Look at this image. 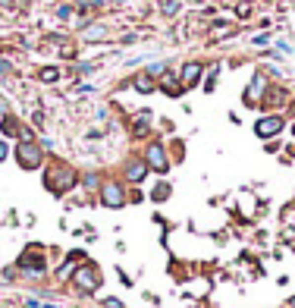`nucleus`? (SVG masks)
<instances>
[{
    "label": "nucleus",
    "instance_id": "nucleus-1",
    "mask_svg": "<svg viewBox=\"0 0 295 308\" xmlns=\"http://www.w3.org/2000/svg\"><path fill=\"white\" fill-rule=\"evenodd\" d=\"M44 186H47L54 195H63L69 186H75V173H73L69 167H54L50 173H44Z\"/></svg>",
    "mask_w": 295,
    "mask_h": 308
},
{
    "label": "nucleus",
    "instance_id": "nucleus-2",
    "mask_svg": "<svg viewBox=\"0 0 295 308\" xmlns=\"http://www.w3.org/2000/svg\"><path fill=\"white\" fill-rule=\"evenodd\" d=\"M16 157H19V167L22 170H38L41 167V148L32 142H22L19 148H16Z\"/></svg>",
    "mask_w": 295,
    "mask_h": 308
},
{
    "label": "nucleus",
    "instance_id": "nucleus-3",
    "mask_svg": "<svg viewBox=\"0 0 295 308\" xmlns=\"http://www.w3.org/2000/svg\"><path fill=\"white\" fill-rule=\"evenodd\" d=\"M145 164L151 167V170H157V173H167V170H170V160H167V151H163V145H157V142L148 145Z\"/></svg>",
    "mask_w": 295,
    "mask_h": 308
},
{
    "label": "nucleus",
    "instance_id": "nucleus-4",
    "mask_svg": "<svg viewBox=\"0 0 295 308\" xmlns=\"http://www.w3.org/2000/svg\"><path fill=\"white\" fill-rule=\"evenodd\" d=\"M73 283L75 286H82L85 293H91L94 286L101 283V273L91 268V264H85V268H79V270H73Z\"/></svg>",
    "mask_w": 295,
    "mask_h": 308
},
{
    "label": "nucleus",
    "instance_id": "nucleus-5",
    "mask_svg": "<svg viewBox=\"0 0 295 308\" xmlns=\"http://www.w3.org/2000/svg\"><path fill=\"white\" fill-rule=\"evenodd\" d=\"M101 201L107 204V208H123V201H126L123 186H119V183H107V186L101 189Z\"/></svg>",
    "mask_w": 295,
    "mask_h": 308
},
{
    "label": "nucleus",
    "instance_id": "nucleus-6",
    "mask_svg": "<svg viewBox=\"0 0 295 308\" xmlns=\"http://www.w3.org/2000/svg\"><path fill=\"white\" fill-rule=\"evenodd\" d=\"M283 129V119L280 116H264V119H258L255 123V132L261 135V139H270V135H276Z\"/></svg>",
    "mask_w": 295,
    "mask_h": 308
},
{
    "label": "nucleus",
    "instance_id": "nucleus-7",
    "mask_svg": "<svg viewBox=\"0 0 295 308\" xmlns=\"http://www.w3.org/2000/svg\"><path fill=\"white\" fill-rule=\"evenodd\" d=\"M19 268H29L32 273H41V270H44V261H41V255H38V245H32V252H25L22 258H19Z\"/></svg>",
    "mask_w": 295,
    "mask_h": 308
},
{
    "label": "nucleus",
    "instance_id": "nucleus-8",
    "mask_svg": "<svg viewBox=\"0 0 295 308\" xmlns=\"http://www.w3.org/2000/svg\"><path fill=\"white\" fill-rule=\"evenodd\" d=\"M198 79H201V63H185L182 66V91L192 88V85H198Z\"/></svg>",
    "mask_w": 295,
    "mask_h": 308
},
{
    "label": "nucleus",
    "instance_id": "nucleus-9",
    "mask_svg": "<svg viewBox=\"0 0 295 308\" xmlns=\"http://www.w3.org/2000/svg\"><path fill=\"white\" fill-rule=\"evenodd\" d=\"M145 176H148V164L145 160H129L126 164V179L129 183H142Z\"/></svg>",
    "mask_w": 295,
    "mask_h": 308
},
{
    "label": "nucleus",
    "instance_id": "nucleus-10",
    "mask_svg": "<svg viewBox=\"0 0 295 308\" xmlns=\"http://www.w3.org/2000/svg\"><path fill=\"white\" fill-rule=\"evenodd\" d=\"M267 88V82H264V76H255V79H251V88L245 91V101L248 104H255L258 101V95H261V91Z\"/></svg>",
    "mask_w": 295,
    "mask_h": 308
},
{
    "label": "nucleus",
    "instance_id": "nucleus-11",
    "mask_svg": "<svg viewBox=\"0 0 295 308\" xmlns=\"http://www.w3.org/2000/svg\"><path fill=\"white\" fill-rule=\"evenodd\" d=\"M135 88L142 91V95H148V91H154V82H151V76H138V79H135Z\"/></svg>",
    "mask_w": 295,
    "mask_h": 308
},
{
    "label": "nucleus",
    "instance_id": "nucleus-12",
    "mask_svg": "<svg viewBox=\"0 0 295 308\" xmlns=\"http://www.w3.org/2000/svg\"><path fill=\"white\" fill-rule=\"evenodd\" d=\"M3 132H6V135H22L25 129H19V126H16L13 116H6V119H3Z\"/></svg>",
    "mask_w": 295,
    "mask_h": 308
},
{
    "label": "nucleus",
    "instance_id": "nucleus-13",
    "mask_svg": "<svg viewBox=\"0 0 295 308\" xmlns=\"http://www.w3.org/2000/svg\"><path fill=\"white\" fill-rule=\"evenodd\" d=\"M151 198H154V201H167V198H170V186H167V183H160L157 189H154Z\"/></svg>",
    "mask_w": 295,
    "mask_h": 308
},
{
    "label": "nucleus",
    "instance_id": "nucleus-14",
    "mask_svg": "<svg viewBox=\"0 0 295 308\" xmlns=\"http://www.w3.org/2000/svg\"><path fill=\"white\" fill-rule=\"evenodd\" d=\"M163 70H167V66H163V63H151V66H148V76H160Z\"/></svg>",
    "mask_w": 295,
    "mask_h": 308
},
{
    "label": "nucleus",
    "instance_id": "nucleus-15",
    "mask_svg": "<svg viewBox=\"0 0 295 308\" xmlns=\"http://www.w3.org/2000/svg\"><path fill=\"white\" fill-rule=\"evenodd\" d=\"M57 70H44V73H41V79H44V82H57Z\"/></svg>",
    "mask_w": 295,
    "mask_h": 308
},
{
    "label": "nucleus",
    "instance_id": "nucleus-16",
    "mask_svg": "<svg viewBox=\"0 0 295 308\" xmlns=\"http://www.w3.org/2000/svg\"><path fill=\"white\" fill-rule=\"evenodd\" d=\"M0 73H10V63H6V60H0Z\"/></svg>",
    "mask_w": 295,
    "mask_h": 308
},
{
    "label": "nucleus",
    "instance_id": "nucleus-17",
    "mask_svg": "<svg viewBox=\"0 0 295 308\" xmlns=\"http://www.w3.org/2000/svg\"><path fill=\"white\" fill-rule=\"evenodd\" d=\"M6 154H10V151H6V145H3V142H0V160H3V157H6Z\"/></svg>",
    "mask_w": 295,
    "mask_h": 308
}]
</instances>
